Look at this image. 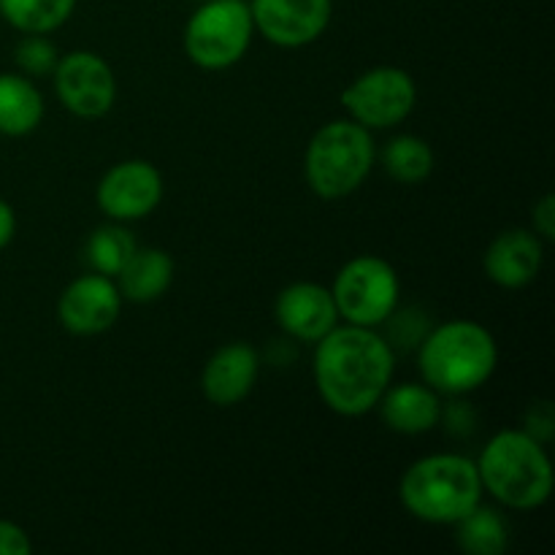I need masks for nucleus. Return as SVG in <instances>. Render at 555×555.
I'll return each mask as SVG.
<instances>
[{"mask_svg": "<svg viewBox=\"0 0 555 555\" xmlns=\"http://www.w3.org/2000/svg\"><path fill=\"white\" fill-rule=\"evenodd\" d=\"M455 526V542L469 555H502L509 547V526L499 509L477 504Z\"/></svg>", "mask_w": 555, "mask_h": 555, "instance_id": "19", "label": "nucleus"}, {"mask_svg": "<svg viewBox=\"0 0 555 555\" xmlns=\"http://www.w3.org/2000/svg\"><path fill=\"white\" fill-rule=\"evenodd\" d=\"M482 269L488 280L504 291H520L531 285L542 269V238L526 228L502 231L486 249Z\"/></svg>", "mask_w": 555, "mask_h": 555, "instance_id": "15", "label": "nucleus"}, {"mask_svg": "<svg viewBox=\"0 0 555 555\" xmlns=\"http://www.w3.org/2000/svg\"><path fill=\"white\" fill-rule=\"evenodd\" d=\"M377 406L385 426L396 434H404V437L431 431L442 421V401H439L437 390L428 388V385L404 383L396 385V388L388 385Z\"/></svg>", "mask_w": 555, "mask_h": 555, "instance_id": "16", "label": "nucleus"}, {"mask_svg": "<svg viewBox=\"0 0 555 555\" xmlns=\"http://www.w3.org/2000/svg\"><path fill=\"white\" fill-rule=\"evenodd\" d=\"M14 57L16 65L27 76H49L60 60L54 43L47 36H38V33H25V38L16 43Z\"/></svg>", "mask_w": 555, "mask_h": 555, "instance_id": "23", "label": "nucleus"}, {"mask_svg": "<svg viewBox=\"0 0 555 555\" xmlns=\"http://www.w3.org/2000/svg\"><path fill=\"white\" fill-rule=\"evenodd\" d=\"M43 98L30 79L0 74V133L27 135L41 125Z\"/></svg>", "mask_w": 555, "mask_h": 555, "instance_id": "18", "label": "nucleus"}, {"mask_svg": "<svg viewBox=\"0 0 555 555\" xmlns=\"http://www.w3.org/2000/svg\"><path fill=\"white\" fill-rule=\"evenodd\" d=\"M173 282V260L166 249L157 247H144L135 249L130 255V260L125 263V269L117 274V287L119 296L125 301L133 304H152L160 296H166V291Z\"/></svg>", "mask_w": 555, "mask_h": 555, "instance_id": "17", "label": "nucleus"}, {"mask_svg": "<svg viewBox=\"0 0 555 555\" xmlns=\"http://www.w3.org/2000/svg\"><path fill=\"white\" fill-rule=\"evenodd\" d=\"M30 547V537L25 534L22 526L0 520V555H27Z\"/></svg>", "mask_w": 555, "mask_h": 555, "instance_id": "25", "label": "nucleus"}, {"mask_svg": "<svg viewBox=\"0 0 555 555\" xmlns=\"http://www.w3.org/2000/svg\"><path fill=\"white\" fill-rule=\"evenodd\" d=\"M14 233H16L14 209H11L5 201H0V249L9 247L11 238H14Z\"/></svg>", "mask_w": 555, "mask_h": 555, "instance_id": "27", "label": "nucleus"}, {"mask_svg": "<svg viewBox=\"0 0 555 555\" xmlns=\"http://www.w3.org/2000/svg\"><path fill=\"white\" fill-rule=\"evenodd\" d=\"M526 434H531L542 444L553 437V410L547 401L531 406L529 415H526Z\"/></svg>", "mask_w": 555, "mask_h": 555, "instance_id": "24", "label": "nucleus"}, {"mask_svg": "<svg viewBox=\"0 0 555 555\" xmlns=\"http://www.w3.org/2000/svg\"><path fill=\"white\" fill-rule=\"evenodd\" d=\"M531 220H534L537 236L545 238V242L555 238V198L551 193L542 195L540 204H537L534 211H531Z\"/></svg>", "mask_w": 555, "mask_h": 555, "instance_id": "26", "label": "nucleus"}, {"mask_svg": "<svg viewBox=\"0 0 555 555\" xmlns=\"http://www.w3.org/2000/svg\"><path fill=\"white\" fill-rule=\"evenodd\" d=\"M122 309V296L112 276L98 271L76 276L57 301V318L68 334L98 336L112 328Z\"/></svg>", "mask_w": 555, "mask_h": 555, "instance_id": "12", "label": "nucleus"}, {"mask_svg": "<svg viewBox=\"0 0 555 555\" xmlns=\"http://www.w3.org/2000/svg\"><path fill=\"white\" fill-rule=\"evenodd\" d=\"M477 464L482 491L509 509H537L553 493V464L545 444L526 431H499Z\"/></svg>", "mask_w": 555, "mask_h": 555, "instance_id": "4", "label": "nucleus"}, {"mask_svg": "<svg viewBox=\"0 0 555 555\" xmlns=\"http://www.w3.org/2000/svg\"><path fill=\"white\" fill-rule=\"evenodd\" d=\"M314 345V385L325 406L341 417L372 412L393 379L390 341L374 328L347 323L331 328Z\"/></svg>", "mask_w": 555, "mask_h": 555, "instance_id": "1", "label": "nucleus"}, {"mask_svg": "<svg viewBox=\"0 0 555 555\" xmlns=\"http://www.w3.org/2000/svg\"><path fill=\"white\" fill-rule=\"evenodd\" d=\"M135 249H139L135 236L125 231L122 225H101L87 238V263H90L92 271L114 280Z\"/></svg>", "mask_w": 555, "mask_h": 555, "instance_id": "22", "label": "nucleus"}, {"mask_svg": "<svg viewBox=\"0 0 555 555\" xmlns=\"http://www.w3.org/2000/svg\"><path fill=\"white\" fill-rule=\"evenodd\" d=\"M417 87L406 70L383 65L358 76L341 92V106L363 128L379 130L404 122L415 108Z\"/></svg>", "mask_w": 555, "mask_h": 555, "instance_id": "8", "label": "nucleus"}, {"mask_svg": "<svg viewBox=\"0 0 555 555\" xmlns=\"http://www.w3.org/2000/svg\"><path fill=\"white\" fill-rule=\"evenodd\" d=\"M249 14L266 41L298 49L314 43L328 30L334 0H253Z\"/></svg>", "mask_w": 555, "mask_h": 555, "instance_id": "11", "label": "nucleus"}, {"mask_svg": "<svg viewBox=\"0 0 555 555\" xmlns=\"http://www.w3.org/2000/svg\"><path fill=\"white\" fill-rule=\"evenodd\" d=\"M374 157L377 150L369 128L356 119H334L309 139L304 177L318 198L339 201L366 182Z\"/></svg>", "mask_w": 555, "mask_h": 555, "instance_id": "5", "label": "nucleus"}, {"mask_svg": "<svg viewBox=\"0 0 555 555\" xmlns=\"http://www.w3.org/2000/svg\"><path fill=\"white\" fill-rule=\"evenodd\" d=\"M76 0H0V16L20 33L57 30L70 20Z\"/></svg>", "mask_w": 555, "mask_h": 555, "instance_id": "20", "label": "nucleus"}, {"mask_svg": "<svg viewBox=\"0 0 555 555\" xmlns=\"http://www.w3.org/2000/svg\"><path fill=\"white\" fill-rule=\"evenodd\" d=\"M383 166L399 184H421L434 171V152L417 135H396L385 144Z\"/></svg>", "mask_w": 555, "mask_h": 555, "instance_id": "21", "label": "nucleus"}, {"mask_svg": "<svg viewBox=\"0 0 555 555\" xmlns=\"http://www.w3.org/2000/svg\"><path fill=\"white\" fill-rule=\"evenodd\" d=\"M274 318L287 336L314 345L339 325V309L328 287L296 282L276 296Z\"/></svg>", "mask_w": 555, "mask_h": 555, "instance_id": "13", "label": "nucleus"}, {"mask_svg": "<svg viewBox=\"0 0 555 555\" xmlns=\"http://www.w3.org/2000/svg\"><path fill=\"white\" fill-rule=\"evenodd\" d=\"M253 14L244 0H206L184 25V52L198 68L225 70L253 43Z\"/></svg>", "mask_w": 555, "mask_h": 555, "instance_id": "6", "label": "nucleus"}, {"mask_svg": "<svg viewBox=\"0 0 555 555\" xmlns=\"http://www.w3.org/2000/svg\"><path fill=\"white\" fill-rule=\"evenodd\" d=\"M258 372V350L247 341H231L206 361L201 372V390L215 406H236L253 393Z\"/></svg>", "mask_w": 555, "mask_h": 555, "instance_id": "14", "label": "nucleus"}, {"mask_svg": "<svg viewBox=\"0 0 555 555\" xmlns=\"http://www.w3.org/2000/svg\"><path fill=\"white\" fill-rule=\"evenodd\" d=\"M95 201L103 215L112 217V220H144L163 201L160 171L150 160L117 163L98 182Z\"/></svg>", "mask_w": 555, "mask_h": 555, "instance_id": "10", "label": "nucleus"}, {"mask_svg": "<svg viewBox=\"0 0 555 555\" xmlns=\"http://www.w3.org/2000/svg\"><path fill=\"white\" fill-rule=\"evenodd\" d=\"M399 499L412 518L431 526H453L482 502L477 464L466 455L437 453L417 459L401 475Z\"/></svg>", "mask_w": 555, "mask_h": 555, "instance_id": "3", "label": "nucleus"}, {"mask_svg": "<svg viewBox=\"0 0 555 555\" xmlns=\"http://www.w3.org/2000/svg\"><path fill=\"white\" fill-rule=\"evenodd\" d=\"M399 274L388 260L377 255H358L341 266L336 274L331 296H334L339 318L361 328H377L393 318L399 307Z\"/></svg>", "mask_w": 555, "mask_h": 555, "instance_id": "7", "label": "nucleus"}, {"mask_svg": "<svg viewBox=\"0 0 555 555\" xmlns=\"http://www.w3.org/2000/svg\"><path fill=\"white\" fill-rule=\"evenodd\" d=\"M499 347L491 331L472 320L437 325L417 352V369L437 393H472L493 377Z\"/></svg>", "mask_w": 555, "mask_h": 555, "instance_id": "2", "label": "nucleus"}, {"mask_svg": "<svg viewBox=\"0 0 555 555\" xmlns=\"http://www.w3.org/2000/svg\"><path fill=\"white\" fill-rule=\"evenodd\" d=\"M54 90L60 103L74 117L98 119L112 112L117 101V81L106 60L95 52H70L54 65Z\"/></svg>", "mask_w": 555, "mask_h": 555, "instance_id": "9", "label": "nucleus"}]
</instances>
